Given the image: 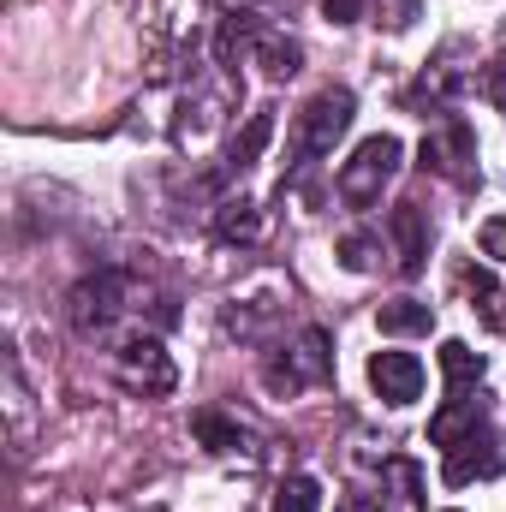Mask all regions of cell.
Returning a JSON list of instances; mask_svg holds the SVG:
<instances>
[{"label": "cell", "instance_id": "5b68a950", "mask_svg": "<svg viewBox=\"0 0 506 512\" xmlns=\"http://www.w3.org/2000/svg\"><path fill=\"white\" fill-rule=\"evenodd\" d=\"M370 387H376L387 405H411L423 393V364L411 352H376L370 358Z\"/></svg>", "mask_w": 506, "mask_h": 512}, {"label": "cell", "instance_id": "ba28073f", "mask_svg": "<svg viewBox=\"0 0 506 512\" xmlns=\"http://www.w3.org/2000/svg\"><path fill=\"white\" fill-rule=\"evenodd\" d=\"M477 447H483V435H477V429H471L459 447H447V471H441V477H447L453 489H459V483H471V477H489V471H495V453H477Z\"/></svg>", "mask_w": 506, "mask_h": 512}, {"label": "cell", "instance_id": "52a82bcc", "mask_svg": "<svg viewBox=\"0 0 506 512\" xmlns=\"http://www.w3.org/2000/svg\"><path fill=\"white\" fill-rule=\"evenodd\" d=\"M376 322H381V334L411 340V334H429V328H435V310L417 304V298H393V304H381L376 310Z\"/></svg>", "mask_w": 506, "mask_h": 512}, {"label": "cell", "instance_id": "7a4b0ae2", "mask_svg": "<svg viewBox=\"0 0 506 512\" xmlns=\"http://www.w3.org/2000/svg\"><path fill=\"white\" fill-rule=\"evenodd\" d=\"M399 155H405V149H399V137H387V131L364 137V143H358V155H352V161L340 167L334 191H340V197H346L352 209H370V203L381 197V185H387V179L399 173Z\"/></svg>", "mask_w": 506, "mask_h": 512}, {"label": "cell", "instance_id": "e0dca14e", "mask_svg": "<svg viewBox=\"0 0 506 512\" xmlns=\"http://www.w3.org/2000/svg\"><path fill=\"white\" fill-rule=\"evenodd\" d=\"M477 251L495 256V262H506V215H489V221L477 227Z\"/></svg>", "mask_w": 506, "mask_h": 512}, {"label": "cell", "instance_id": "9c48e42d", "mask_svg": "<svg viewBox=\"0 0 506 512\" xmlns=\"http://www.w3.org/2000/svg\"><path fill=\"white\" fill-rule=\"evenodd\" d=\"M215 233H221L227 245H251L256 233H262V215H256L251 197H227L221 215H215Z\"/></svg>", "mask_w": 506, "mask_h": 512}, {"label": "cell", "instance_id": "4fadbf2b", "mask_svg": "<svg viewBox=\"0 0 506 512\" xmlns=\"http://www.w3.org/2000/svg\"><path fill=\"white\" fill-rule=\"evenodd\" d=\"M441 376L453 382V393L465 382H477L483 376V352H471L465 340H441Z\"/></svg>", "mask_w": 506, "mask_h": 512}, {"label": "cell", "instance_id": "8fae6325", "mask_svg": "<svg viewBox=\"0 0 506 512\" xmlns=\"http://www.w3.org/2000/svg\"><path fill=\"white\" fill-rule=\"evenodd\" d=\"M191 435L209 447V453H239V423L233 417H221V411H191Z\"/></svg>", "mask_w": 506, "mask_h": 512}, {"label": "cell", "instance_id": "d6986e66", "mask_svg": "<svg viewBox=\"0 0 506 512\" xmlns=\"http://www.w3.org/2000/svg\"><path fill=\"white\" fill-rule=\"evenodd\" d=\"M322 12H328L334 24H358V12H364V0H322Z\"/></svg>", "mask_w": 506, "mask_h": 512}, {"label": "cell", "instance_id": "ac0fdd59", "mask_svg": "<svg viewBox=\"0 0 506 512\" xmlns=\"http://www.w3.org/2000/svg\"><path fill=\"white\" fill-rule=\"evenodd\" d=\"M340 262H346L352 274H364V268H376V239H364V233H352V239L340 245Z\"/></svg>", "mask_w": 506, "mask_h": 512}, {"label": "cell", "instance_id": "6da1fadb", "mask_svg": "<svg viewBox=\"0 0 506 512\" xmlns=\"http://www.w3.org/2000/svg\"><path fill=\"white\" fill-rule=\"evenodd\" d=\"M352 114H358L352 90H322L316 102H304V108H298V120H292V155H298V161L328 155V149L346 137Z\"/></svg>", "mask_w": 506, "mask_h": 512}, {"label": "cell", "instance_id": "7c38bea8", "mask_svg": "<svg viewBox=\"0 0 506 512\" xmlns=\"http://www.w3.org/2000/svg\"><path fill=\"white\" fill-rule=\"evenodd\" d=\"M465 429H477V405H471V399H453V405L429 423V441H435V447H459Z\"/></svg>", "mask_w": 506, "mask_h": 512}, {"label": "cell", "instance_id": "9a60e30c", "mask_svg": "<svg viewBox=\"0 0 506 512\" xmlns=\"http://www.w3.org/2000/svg\"><path fill=\"white\" fill-rule=\"evenodd\" d=\"M322 370H328V334L310 328V334L298 340V382H316Z\"/></svg>", "mask_w": 506, "mask_h": 512}, {"label": "cell", "instance_id": "8992f818", "mask_svg": "<svg viewBox=\"0 0 506 512\" xmlns=\"http://www.w3.org/2000/svg\"><path fill=\"white\" fill-rule=\"evenodd\" d=\"M393 239H399V274H423V256H429V227H423V209L417 203H399L387 215Z\"/></svg>", "mask_w": 506, "mask_h": 512}, {"label": "cell", "instance_id": "ffe728a7", "mask_svg": "<svg viewBox=\"0 0 506 512\" xmlns=\"http://www.w3.org/2000/svg\"><path fill=\"white\" fill-rule=\"evenodd\" d=\"M334 512H381V507H376V501H340Z\"/></svg>", "mask_w": 506, "mask_h": 512}, {"label": "cell", "instance_id": "5bb4252c", "mask_svg": "<svg viewBox=\"0 0 506 512\" xmlns=\"http://www.w3.org/2000/svg\"><path fill=\"white\" fill-rule=\"evenodd\" d=\"M322 507V483L316 477H286L274 489V512H316Z\"/></svg>", "mask_w": 506, "mask_h": 512}, {"label": "cell", "instance_id": "3957f363", "mask_svg": "<svg viewBox=\"0 0 506 512\" xmlns=\"http://www.w3.org/2000/svg\"><path fill=\"white\" fill-rule=\"evenodd\" d=\"M114 376H120V387L137 393V399H161V393L179 387V370H173V358H167L161 340H131V346H120Z\"/></svg>", "mask_w": 506, "mask_h": 512}, {"label": "cell", "instance_id": "30bf717a", "mask_svg": "<svg viewBox=\"0 0 506 512\" xmlns=\"http://www.w3.org/2000/svg\"><path fill=\"white\" fill-rule=\"evenodd\" d=\"M268 137H274V114H251V120H245V131L233 137V149H227V173H245V167H256V155L268 149Z\"/></svg>", "mask_w": 506, "mask_h": 512}, {"label": "cell", "instance_id": "277c9868", "mask_svg": "<svg viewBox=\"0 0 506 512\" xmlns=\"http://www.w3.org/2000/svg\"><path fill=\"white\" fill-rule=\"evenodd\" d=\"M126 292H131V280L114 274V268H102L96 280H78V292H72V328H78V334L114 328V316L126 310Z\"/></svg>", "mask_w": 506, "mask_h": 512}, {"label": "cell", "instance_id": "2e32d148", "mask_svg": "<svg viewBox=\"0 0 506 512\" xmlns=\"http://www.w3.org/2000/svg\"><path fill=\"white\" fill-rule=\"evenodd\" d=\"M262 60H268V78H292L298 72V42H280V36H262Z\"/></svg>", "mask_w": 506, "mask_h": 512}, {"label": "cell", "instance_id": "44dd1931", "mask_svg": "<svg viewBox=\"0 0 506 512\" xmlns=\"http://www.w3.org/2000/svg\"><path fill=\"white\" fill-rule=\"evenodd\" d=\"M441 512H459V507H441Z\"/></svg>", "mask_w": 506, "mask_h": 512}]
</instances>
